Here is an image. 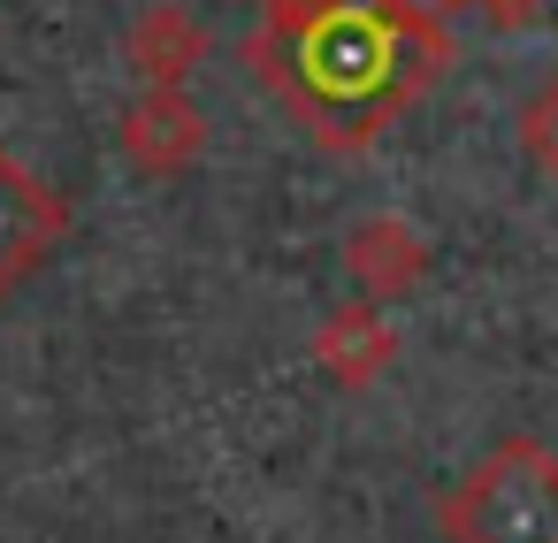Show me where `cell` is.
Masks as SVG:
<instances>
[{
    "mask_svg": "<svg viewBox=\"0 0 558 543\" xmlns=\"http://www.w3.org/2000/svg\"><path fill=\"white\" fill-rule=\"evenodd\" d=\"M62 238H70L62 192H54L39 169H24L9 146H0V299L24 291V283L54 261Z\"/></svg>",
    "mask_w": 558,
    "mask_h": 543,
    "instance_id": "cell-3",
    "label": "cell"
},
{
    "mask_svg": "<svg viewBox=\"0 0 558 543\" xmlns=\"http://www.w3.org/2000/svg\"><path fill=\"white\" fill-rule=\"evenodd\" d=\"M444 543H558V451L505 436L444 497Z\"/></svg>",
    "mask_w": 558,
    "mask_h": 543,
    "instance_id": "cell-2",
    "label": "cell"
},
{
    "mask_svg": "<svg viewBox=\"0 0 558 543\" xmlns=\"http://www.w3.org/2000/svg\"><path fill=\"white\" fill-rule=\"evenodd\" d=\"M253 77L306 123L314 146H375L451 70V24L405 0H260Z\"/></svg>",
    "mask_w": 558,
    "mask_h": 543,
    "instance_id": "cell-1",
    "label": "cell"
},
{
    "mask_svg": "<svg viewBox=\"0 0 558 543\" xmlns=\"http://www.w3.org/2000/svg\"><path fill=\"white\" fill-rule=\"evenodd\" d=\"M520 146H527V161L558 169V77H543V85L520 100Z\"/></svg>",
    "mask_w": 558,
    "mask_h": 543,
    "instance_id": "cell-8",
    "label": "cell"
},
{
    "mask_svg": "<svg viewBox=\"0 0 558 543\" xmlns=\"http://www.w3.org/2000/svg\"><path fill=\"white\" fill-rule=\"evenodd\" d=\"M314 360H322L344 390H360V383H375V375L398 360V337H390V322H383L375 306H337V314L322 322V337H314Z\"/></svg>",
    "mask_w": 558,
    "mask_h": 543,
    "instance_id": "cell-6",
    "label": "cell"
},
{
    "mask_svg": "<svg viewBox=\"0 0 558 543\" xmlns=\"http://www.w3.org/2000/svg\"><path fill=\"white\" fill-rule=\"evenodd\" d=\"M199 146H207V123H199V108H192L177 85H154V93L131 108V123H123V154H131L146 177L184 169Z\"/></svg>",
    "mask_w": 558,
    "mask_h": 543,
    "instance_id": "cell-4",
    "label": "cell"
},
{
    "mask_svg": "<svg viewBox=\"0 0 558 543\" xmlns=\"http://www.w3.org/2000/svg\"><path fill=\"white\" fill-rule=\"evenodd\" d=\"M199 55H207V32H199L184 9H154V16L131 32V62H138L154 85H177Z\"/></svg>",
    "mask_w": 558,
    "mask_h": 543,
    "instance_id": "cell-7",
    "label": "cell"
},
{
    "mask_svg": "<svg viewBox=\"0 0 558 543\" xmlns=\"http://www.w3.org/2000/svg\"><path fill=\"white\" fill-rule=\"evenodd\" d=\"M344 268H352L360 291L405 299V291L421 283V268H428V245H421V230H405L398 215H375V222H360V230L344 238Z\"/></svg>",
    "mask_w": 558,
    "mask_h": 543,
    "instance_id": "cell-5",
    "label": "cell"
},
{
    "mask_svg": "<svg viewBox=\"0 0 558 543\" xmlns=\"http://www.w3.org/2000/svg\"><path fill=\"white\" fill-rule=\"evenodd\" d=\"M466 9H489V16H497V24H520V16H527V9H535V0H466Z\"/></svg>",
    "mask_w": 558,
    "mask_h": 543,
    "instance_id": "cell-9",
    "label": "cell"
},
{
    "mask_svg": "<svg viewBox=\"0 0 558 543\" xmlns=\"http://www.w3.org/2000/svg\"><path fill=\"white\" fill-rule=\"evenodd\" d=\"M405 9H421V16H451V9H466V0H405Z\"/></svg>",
    "mask_w": 558,
    "mask_h": 543,
    "instance_id": "cell-10",
    "label": "cell"
}]
</instances>
